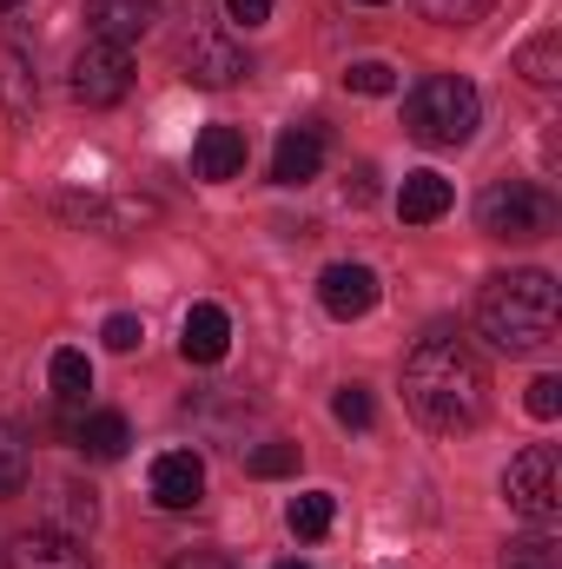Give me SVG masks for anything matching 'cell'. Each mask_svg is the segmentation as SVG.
I'll list each match as a JSON object with an SVG mask.
<instances>
[{"instance_id": "24", "label": "cell", "mask_w": 562, "mask_h": 569, "mask_svg": "<svg viewBox=\"0 0 562 569\" xmlns=\"http://www.w3.org/2000/svg\"><path fill=\"white\" fill-rule=\"evenodd\" d=\"M418 7L436 20V27H476L496 0H418Z\"/></svg>"}, {"instance_id": "28", "label": "cell", "mask_w": 562, "mask_h": 569, "mask_svg": "<svg viewBox=\"0 0 562 569\" xmlns=\"http://www.w3.org/2000/svg\"><path fill=\"white\" fill-rule=\"evenodd\" d=\"M530 411H536V418H556V411H562V378L543 371V378L530 385Z\"/></svg>"}, {"instance_id": "27", "label": "cell", "mask_w": 562, "mask_h": 569, "mask_svg": "<svg viewBox=\"0 0 562 569\" xmlns=\"http://www.w3.org/2000/svg\"><path fill=\"white\" fill-rule=\"evenodd\" d=\"M100 338H107V351H133V345L145 338V325L133 318V311H113V318L100 325Z\"/></svg>"}, {"instance_id": "11", "label": "cell", "mask_w": 562, "mask_h": 569, "mask_svg": "<svg viewBox=\"0 0 562 569\" xmlns=\"http://www.w3.org/2000/svg\"><path fill=\"white\" fill-rule=\"evenodd\" d=\"M179 351H185V365H219V358L232 351V318H225V305H192L185 325H179Z\"/></svg>"}, {"instance_id": "25", "label": "cell", "mask_w": 562, "mask_h": 569, "mask_svg": "<svg viewBox=\"0 0 562 569\" xmlns=\"http://www.w3.org/2000/svg\"><path fill=\"white\" fill-rule=\"evenodd\" d=\"M245 470H252V477H291V470H298V443H284V437H272V443H259Z\"/></svg>"}, {"instance_id": "15", "label": "cell", "mask_w": 562, "mask_h": 569, "mask_svg": "<svg viewBox=\"0 0 562 569\" xmlns=\"http://www.w3.org/2000/svg\"><path fill=\"white\" fill-rule=\"evenodd\" d=\"M192 172L212 179V186H219V179H239V172H245V133H239V127H205L199 146H192Z\"/></svg>"}, {"instance_id": "7", "label": "cell", "mask_w": 562, "mask_h": 569, "mask_svg": "<svg viewBox=\"0 0 562 569\" xmlns=\"http://www.w3.org/2000/svg\"><path fill=\"white\" fill-rule=\"evenodd\" d=\"M205 497V463L199 450H159L152 457V503L159 510H192Z\"/></svg>"}, {"instance_id": "8", "label": "cell", "mask_w": 562, "mask_h": 569, "mask_svg": "<svg viewBox=\"0 0 562 569\" xmlns=\"http://www.w3.org/2000/svg\"><path fill=\"white\" fill-rule=\"evenodd\" d=\"M318 305L338 318V325H351V318H364L371 305H378V272L371 266H324V279H318Z\"/></svg>"}, {"instance_id": "31", "label": "cell", "mask_w": 562, "mask_h": 569, "mask_svg": "<svg viewBox=\"0 0 562 569\" xmlns=\"http://www.w3.org/2000/svg\"><path fill=\"white\" fill-rule=\"evenodd\" d=\"M172 569H232L219 550H185V557H172Z\"/></svg>"}, {"instance_id": "19", "label": "cell", "mask_w": 562, "mask_h": 569, "mask_svg": "<svg viewBox=\"0 0 562 569\" xmlns=\"http://www.w3.org/2000/svg\"><path fill=\"white\" fill-rule=\"evenodd\" d=\"M93 517H100L93 490H80V483H60V490H53V523H47V530H60V537H80V530H93Z\"/></svg>"}, {"instance_id": "22", "label": "cell", "mask_w": 562, "mask_h": 569, "mask_svg": "<svg viewBox=\"0 0 562 569\" xmlns=\"http://www.w3.org/2000/svg\"><path fill=\"white\" fill-rule=\"evenodd\" d=\"M27 470H33V463H27V443H20V430L0 425V503L27 490Z\"/></svg>"}, {"instance_id": "4", "label": "cell", "mask_w": 562, "mask_h": 569, "mask_svg": "<svg viewBox=\"0 0 562 569\" xmlns=\"http://www.w3.org/2000/svg\"><path fill=\"white\" fill-rule=\"evenodd\" d=\"M476 226L490 239H543V232H556V199L530 179H496L476 199Z\"/></svg>"}, {"instance_id": "14", "label": "cell", "mask_w": 562, "mask_h": 569, "mask_svg": "<svg viewBox=\"0 0 562 569\" xmlns=\"http://www.w3.org/2000/svg\"><path fill=\"white\" fill-rule=\"evenodd\" d=\"M47 378H53V405H60V418L73 425V418L87 411V391H93V365H87V351L60 345V351L47 358Z\"/></svg>"}, {"instance_id": "21", "label": "cell", "mask_w": 562, "mask_h": 569, "mask_svg": "<svg viewBox=\"0 0 562 569\" xmlns=\"http://www.w3.org/2000/svg\"><path fill=\"white\" fill-rule=\"evenodd\" d=\"M516 73H523L530 87H556L562 80V40L556 33H536V40L516 53Z\"/></svg>"}, {"instance_id": "2", "label": "cell", "mask_w": 562, "mask_h": 569, "mask_svg": "<svg viewBox=\"0 0 562 569\" xmlns=\"http://www.w3.org/2000/svg\"><path fill=\"white\" fill-rule=\"evenodd\" d=\"M476 325L510 358H530V351L556 345V279L536 272V266L483 279V291H476Z\"/></svg>"}, {"instance_id": "5", "label": "cell", "mask_w": 562, "mask_h": 569, "mask_svg": "<svg viewBox=\"0 0 562 569\" xmlns=\"http://www.w3.org/2000/svg\"><path fill=\"white\" fill-rule=\"evenodd\" d=\"M503 497H510V510L516 517H530V523H556L562 517V483H556V450L550 443H530L516 463H510V477H503Z\"/></svg>"}, {"instance_id": "12", "label": "cell", "mask_w": 562, "mask_h": 569, "mask_svg": "<svg viewBox=\"0 0 562 569\" xmlns=\"http://www.w3.org/2000/svg\"><path fill=\"white\" fill-rule=\"evenodd\" d=\"M318 166H324V127H284L279 133V152H272V186H304V179H318Z\"/></svg>"}, {"instance_id": "32", "label": "cell", "mask_w": 562, "mask_h": 569, "mask_svg": "<svg viewBox=\"0 0 562 569\" xmlns=\"http://www.w3.org/2000/svg\"><path fill=\"white\" fill-rule=\"evenodd\" d=\"M272 569H311V563H298V557H291V563H272Z\"/></svg>"}, {"instance_id": "30", "label": "cell", "mask_w": 562, "mask_h": 569, "mask_svg": "<svg viewBox=\"0 0 562 569\" xmlns=\"http://www.w3.org/2000/svg\"><path fill=\"white\" fill-rule=\"evenodd\" d=\"M371 192H378V172H371V166H358V172L344 179V199H351V206H371Z\"/></svg>"}, {"instance_id": "17", "label": "cell", "mask_w": 562, "mask_h": 569, "mask_svg": "<svg viewBox=\"0 0 562 569\" xmlns=\"http://www.w3.org/2000/svg\"><path fill=\"white\" fill-rule=\"evenodd\" d=\"M73 443H80L87 457L113 463V457H127L133 430H127V418H120V411H87V418H73Z\"/></svg>"}, {"instance_id": "35", "label": "cell", "mask_w": 562, "mask_h": 569, "mask_svg": "<svg viewBox=\"0 0 562 569\" xmlns=\"http://www.w3.org/2000/svg\"><path fill=\"white\" fill-rule=\"evenodd\" d=\"M364 7H384V0H364Z\"/></svg>"}, {"instance_id": "20", "label": "cell", "mask_w": 562, "mask_h": 569, "mask_svg": "<svg viewBox=\"0 0 562 569\" xmlns=\"http://www.w3.org/2000/svg\"><path fill=\"white\" fill-rule=\"evenodd\" d=\"M331 517H338V497L331 490H304L291 510H284V523H291V537H304V543H318L324 530H331Z\"/></svg>"}, {"instance_id": "26", "label": "cell", "mask_w": 562, "mask_h": 569, "mask_svg": "<svg viewBox=\"0 0 562 569\" xmlns=\"http://www.w3.org/2000/svg\"><path fill=\"white\" fill-rule=\"evenodd\" d=\"M344 87H351V93H371V100H378V93H391V87H398V73H391L384 60H358V67L344 73Z\"/></svg>"}, {"instance_id": "29", "label": "cell", "mask_w": 562, "mask_h": 569, "mask_svg": "<svg viewBox=\"0 0 562 569\" xmlns=\"http://www.w3.org/2000/svg\"><path fill=\"white\" fill-rule=\"evenodd\" d=\"M272 7H279V0H225V20H232V27H265Z\"/></svg>"}, {"instance_id": "18", "label": "cell", "mask_w": 562, "mask_h": 569, "mask_svg": "<svg viewBox=\"0 0 562 569\" xmlns=\"http://www.w3.org/2000/svg\"><path fill=\"white\" fill-rule=\"evenodd\" d=\"M0 93H7V113L13 120H27L33 113V100H40V87H33V67H27V53H0Z\"/></svg>"}, {"instance_id": "34", "label": "cell", "mask_w": 562, "mask_h": 569, "mask_svg": "<svg viewBox=\"0 0 562 569\" xmlns=\"http://www.w3.org/2000/svg\"><path fill=\"white\" fill-rule=\"evenodd\" d=\"M0 7H20V0H0Z\"/></svg>"}, {"instance_id": "1", "label": "cell", "mask_w": 562, "mask_h": 569, "mask_svg": "<svg viewBox=\"0 0 562 569\" xmlns=\"http://www.w3.org/2000/svg\"><path fill=\"white\" fill-rule=\"evenodd\" d=\"M404 405L423 430H476L490 411V371L476 358L470 338H450V331H430L418 338V351L404 358Z\"/></svg>"}, {"instance_id": "33", "label": "cell", "mask_w": 562, "mask_h": 569, "mask_svg": "<svg viewBox=\"0 0 562 569\" xmlns=\"http://www.w3.org/2000/svg\"><path fill=\"white\" fill-rule=\"evenodd\" d=\"M516 569H543V563H516Z\"/></svg>"}, {"instance_id": "3", "label": "cell", "mask_w": 562, "mask_h": 569, "mask_svg": "<svg viewBox=\"0 0 562 569\" xmlns=\"http://www.w3.org/2000/svg\"><path fill=\"white\" fill-rule=\"evenodd\" d=\"M476 120H483V100L456 73H430L404 93V133L418 146H463L476 133Z\"/></svg>"}, {"instance_id": "16", "label": "cell", "mask_w": 562, "mask_h": 569, "mask_svg": "<svg viewBox=\"0 0 562 569\" xmlns=\"http://www.w3.org/2000/svg\"><path fill=\"white\" fill-rule=\"evenodd\" d=\"M450 199H456V192H450V179L423 166V172H404L398 212H404V226H430V219H443V212H450Z\"/></svg>"}, {"instance_id": "10", "label": "cell", "mask_w": 562, "mask_h": 569, "mask_svg": "<svg viewBox=\"0 0 562 569\" xmlns=\"http://www.w3.org/2000/svg\"><path fill=\"white\" fill-rule=\"evenodd\" d=\"M152 20H159V0H87V33L113 47H133L140 33H152Z\"/></svg>"}, {"instance_id": "23", "label": "cell", "mask_w": 562, "mask_h": 569, "mask_svg": "<svg viewBox=\"0 0 562 569\" xmlns=\"http://www.w3.org/2000/svg\"><path fill=\"white\" fill-rule=\"evenodd\" d=\"M331 418H338L344 430H371L378 405H371V391H364V385H344V391L331 398Z\"/></svg>"}, {"instance_id": "9", "label": "cell", "mask_w": 562, "mask_h": 569, "mask_svg": "<svg viewBox=\"0 0 562 569\" xmlns=\"http://www.w3.org/2000/svg\"><path fill=\"white\" fill-rule=\"evenodd\" d=\"M179 67H185L192 87H232V80L245 73V53H239L225 33H192V40L179 47Z\"/></svg>"}, {"instance_id": "13", "label": "cell", "mask_w": 562, "mask_h": 569, "mask_svg": "<svg viewBox=\"0 0 562 569\" xmlns=\"http://www.w3.org/2000/svg\"><path fill=\"white\" fill-rule=\"evenodd\" d=\"M7 569H93V563H87L80 537H60V530H27V537H13Z\"/></svg>"}, {"instance_id": "6", "label": "cell", "mask_w": 562, "mask_h": 569, "mask_svg": "<svg viewBox=\"0 0 562 569\" xmlns=\"http://www.w3.org/2000/svg\"><path fill=\"white\" fill-rule=\"evenodd\" d=\"M133 93V53L113 40H87L73 53V100L80 107H120Z\"/></svg>"}]
</instances>
